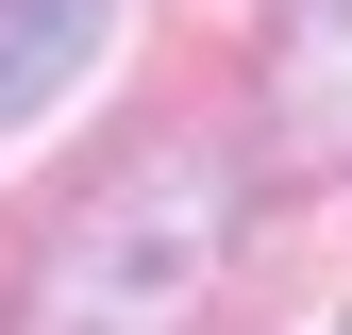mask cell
I'll list each match as a JSON object with an SVG mask.
<instances>
[{
  "mask_svg": "<svg viewBox=\"0 0 352 335\" xmlns=\"http://www.w3.org/2000/svg\"><path fill=\"white\" fill-rule=\"evenodd\" d=\"M235 268V168L218 151H135L34 235L0 335H185Z\"/></svg>",
  "mask_w": 352,
  "mask_h": 335,
  "instance_id": "cell-1",
  "label": "cell"
},
{
  "mask_svg": "<svg viewBox=\"0 0 352 335\" xmlns=\"http://www.w3.org/2000/svg\"><path fill=\"white\" fill-rule=\"evenodd\" d=\"M252 135H269V168H352V0H269Z\"/></svg>",
  "mask_w": 352,
  "mask_h": 335,
  "instance_id": "cell-2",
  "label": "cell"
},
{
  "mask_svg": "<svg viewBox=\"0 0 352 335\" xmlns=\"http://www.w3.org/2000/svg\"><path fill=\"white\" fill-rule=\"evenodd\" d=\"M101 34H118V0H0V135L51 117L67 84L101 67Z\"/></svg>",
  "mask_w": 352,
  "mask_h": 335,
  "instance_id": "cell-3",
  "label": "cell"
}]
</instances>
